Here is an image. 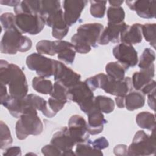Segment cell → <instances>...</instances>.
<instances>
[{
	"instance_id": "cell-1",
	"label": "cell",
	"mask_w": 156,
	"mask_h": 156,
	"mask_svg": "<svg viewBox=\"0 0 156 156\" xmlns=\"http://www.w3.org/2000/svg\"><path fill=\"white\" fill-rule=\"evenodd\" d=\"M0 84L8 85L9 94L13 98H23L27 95L28 85L23 70L4 60L0 62Z\"/></svg>"
},
{
	"instance_id": "cell-2",
	"label": "cell",
	"mask_w": 156,
	"mask_h": 156,
	"mask_svg": "<svg viewBox=\"0 0 156 156\" xmlns=\"http://www.w3.org/2000/svg\"><path fill=\"white\" fill-rule=\"evenodd\" d=\"M32 46L31 40L13 27L5 30L0 43L1 52L15 54L17 52H24L30 50Z\"/></svg>"
},
{
	"instance_id": "cell-3",
	"label": "cell",
	"mask_w": 156,
	"mask_h": 156,
	"mask_svg": "<svg viewBox=\"0 0 156 156\" xmlns=\"http://www.w3.org/2000/svg\"><path fill=\"white\" fill-rule=\"evenodd\" d=\"M43 125L37 114V110L28 107L16 123L15 131L18 140L26 139L29 135H38L41 133Z\"/></svg>"
},
{
	"instance_id": "cell-4",
	"label": "cell",
	"mask_w": 156,
	"mask_h": 156,
	"mask_svg": "<svg viewBox=\"0 0 156 156\" xmlns=\"http://www.w3.org/2000/svg\"><path fill=\"white\" fill-rule=\"evenodd\" d=\"M68 99L77 103L80 110L87 114L94 107V93L86 82H79L68 89Z\"/></svg>"
},
{
	"instance_id": "cell-5",
	"label": "cell",
	"mask_w": 156,
	"mask_h": 156,
	"mask_svg": "<svg viewBox=\"0 0 156 156\" xmlns=\"http://www.w3.org/2000/svg\"><path fill=\"white\" fill-rule=\"evenodd\" d=\"M151 135L144 130H138L135 133L132 143L127 149V155L143 156L154 155L156 151L155 130Z\"/></svg>"
},
{
	"instance_id": "cell-6",
	"label": "cell",
	"mask_w": 156,
	"mask_h": 156,
	"mask_svg": "<svg viewBox=\"0 0 156 156\" xmlns=\"http://www.w3.org/2000/svg\"><path fill=\"white\" fill-rule=\"evenodd\" d=\"M95 76L98 88L104 90L108 94L116 96H124L132 90V79L130 77H125L121 80H116L104 73H99Z\"/></svg>"
},
{
	"instance_id": "cell-7",
	"label": "cell",
	"mask_w": 156,
	"mask_h": 156,
	"mask_svg": "<svg viewBox=\"0 0 156 156\" xmlns=\"http://www.w3.org/2000/svg\"><path fill=\"white\" fill-rule=\"evenodd\" d=\"M45 24L44 20L40 14L22 12L15 13V26L22 34L37 35Z\"/></svg>"
},
{
	"instance_id": "cell-8",
	"label": "cell",
	"mask_w": 156,
	"mask_h": 156,
	"mask_svg": "<svg viewBox=\"0 0 156 156\" xmlns=\"http://www.w3.org/2000/svg\"><path fill=\"white\" fill-rule=\"evenodd\" d=\"M26 63L28 68L35 71L38 76L49 77L54 74L56 60L38 53H32L27 57Z\"/></svg>"
},
{
	"instance_id": "cell-9",
	"label": "cell",
	"mask_w": 156,
	"mask_h": 156,
	"mask_svg": "<svg viewBox=\"0 0 156 156\" xmlns=\"http://www.w3.org/2000/svg\"><path fill=\"white\" fill-rule=\"evenodd\" d=\"M113 54L126 70L135 66L138 62L137 51L129 44L121 43L117 44L113 49Z\"/></svg>"
},
{
	"instance_id": "cell-10",
	"label": "cell",
	"mask_w": 156,
	"mask_h": 156,
	"mask_svg": "<svg viewBox=\"0 0 156 156\" xmlns=\"http://www.w3.org/2000/svg\"><path fill=\"white\" fill-rule=\"evenodd\" d=\"M68 130L76 144L83 143L89 139L90 133L87 129V122L80 115H74L68 121Z\"/></svg>"
},
{
	"instance_id": "cell-11",
	"label": "cell",
	"mask_w": 156,
	"mask_h": 156,
	"mask_svg": "<svg viewBox=\"0 0 156 156\" xmlns=\"http://www.w3.org/2000/svg\"><path fill=\"white\" fill-rule=\"evenodd\" d=\"M55 82H58L68 89L80 80L81 76L67 67L64 63L56 60L55 69L54 74Z\"/></svg>"
},
{
	"instance_id": "cell-12",
	"label": "cell",
	"mask_w": 156,
	"mask_h": 156,
	"mask_svg": "<svg viewBox=\"0 0 156 156\" xmlns=\"http://www.w3.org/2000/svg\"><path fill=\"white\" fill-rule=\"evenodd\" d=\"M51 143L62 152V155H76L73 151L76 143L71 138L67 127H63L56 132L51 138Z\"/></svg>"
},
{
	"instance_id": "cell-13",
	"label": "cell",
	"mask_w": 156,
	"mask_h": 156,
	"mask_svg": "<svg viewBox=\"0 0 156 156\" xmlns=\"http://www.w3.org/2000/svg\"><path fill=\"white\" fill-rule=\"evenodd\" d=\"M104 30V26L98 23H87L80 25L77 29V34L87 42L91 47L98 46L99 40Z\"/></svg>"
},
{
	"instance_id": "cell-14",
	"label": "cell",
	"mask_w": 156,
	"mask_h": 156,
	"mask_svg": "<svg viewBox=\"0 0 156 156\" xmlns=\"http://www.w3.org/2000/svg\"><path fill=\"white\" fill-rule=\"evenodd\" d=\"M87 3L86 0H65L63 2L64 20L68 26L77 21Z\"/></svg>"
},
{
	"instance_id": "cell-15",
	"label": "cell",
	"mask_w": 156,
	"mask_h": 156,
	"mask_svg": "<svg viewBox=\"0 0 156 156\" xmlns=\"http://www.w3.org/2000/svg\"><path fill=\"white\" fill-rule=\"evenodd\" d=\"M44 21L47 26L52 27V35L55 38L63 39L69 31V26L64 20L63 12L62 9L47 17Z\"/></svg>"
},
{
	"instance_id": "cell-16",
	"label": "cell",
	"mask_w": 156,
	"mask_h": 156,
	"mask_svg": "<svg viewBox=\"0 0 156 156\" xmlns=\"http://www.w3.org/2000/svg\"><path fill=\"white\" fill-rule=\"evenodd\" d=\"M127 26L124 21L118 24L108 23L107 26L102 32L99 40V44L106 45L110 42L118 43L120 41L121 34Z\"/></svg>"
},
{
	"instance_id": "cell-17",
	"label": "cell",
	"mask_w": 156,
	"mask_h": 156,
	"mask_svg": "<svg viewBox=\"0 0 156 156\" xmlns=\"http://www.w3.org/2000/svg\"><path fill=\"white\" fill-rule=\"evenodd\" d=\"M126 3L141 18L150 19L155 17L156 1H126Z\"/></svg>"
},
{
	"instance_id": "cell-18",
	"label": "cell",
	"mask_w": 156,
	"mask_h": 156,
	"mask_svg": "<svg viewBox=\"0 0 156 156\" xmlns=\"http://www.w3.org/2000/svg\"><path fill=\"white\" fill-rule=\"evenodd\" d=\"M1 104L9 110L12 116L16 118H20L28 107H32L29 104L26 96L23 98H13L10 94L4 100L1 101Z\"/></svg>"
},
{
	"instance_id": "cell-19",
	"label": "cell",
	"mask_w": 156,
	"mask_h": 156,
	"mask_svg": "<svg viewBox=\"0 0 156 156\" xmlns=\"http://www.w3.org/2000/svg\"><path fill=\"white\" fill-rule=\"evenodd\" d=\"M87 115L88 116L87 129L90 135H95L101 133L104 124L107 122L102 112L95 107Z\"/></svg>"
},
{
	"instance_id": "cell-20",
	"label": "cell",
	"mask_w": 156,
	"mask_h": 156,
	"mask_svg": "<svg viewBox=\"0 0 156 156\" xmlns=\"http://www.w3.org/2000/svg\"><path fill=\"white\" fill-rule=\"evenodd\" d=\"M54 46L55 54H57V57L59 60L68 64L73 63L76 51L71 43L58 40L54 41Z\"/></svg>"
},
{
	"instance_id": "cell-21",
	"label": "cell",
	"mask_w": 156,
	"mask_h": 156,
	"mask_svg": "<svg viewBox=\"0 0 156 156\" xmlns=\"http://www.w3.org/2000/svg\"><path fill=\"white\" fill-rule=\"evenodd\" d=\"M120 41L121 43L131 45L141 43L142 41L141 24L135 23L132 26L127 25L121 34Z\"/></svg>"
},
{
	"instance_id": "cell-22",
	"label": "cell",
	"mask_w": 156,
	"mask_h": 156,
	"mask_svg": "<svg viewBox=\"0 0 156 156\" xmlns=\"http://www.w3.org/2000/svg\"><path fill=\"white\" fill-rule=\"evenodd\" d=\"M154 76L155 65L149 69L134 73L131 79L133 88L137 91H140L146 84L152 79Z\"/></svg>"
},
{
	"instance_id": "cell-23",
	"label": "cell",
	"mask_w": 156,
	"mask_h": 156,
	"mask_svg": "<svg viewBox=\"0 0 156 156\" xmlns=\"http://www.w3.org/2000/svg\"><path fill=\"white\" fill-rule=\"evenodd\" d=\"M145 100V94L142 92L131 91L124 96V107L129 111H133L143 107Z\"/></svg>"
},
{
	"instance_id": "cell-24",
	"label": "cell",
	"mask_w": 156,
	"mask_h": 156,
	"mask_svg": "<svg viewBox=\"0 0 156 156\" xmlns=\"http://www.w3.org/2000/svg\"><path fill=\"white\" fill-rule=\"evenodd\" d=\"M136 122L140 127L152 131L155 128V115L149 112H140L136 116Z\"/></svg>"
},
{
	"instance_id": "cell-25",
	"label": "cell",
	"mask_w": 156,
	"mask_h": 156,
	"mask_svg": "<svg viewBox=\"0 0 156 156\" xmlns=\"http://www.w3.org/2000/svg\"><path fill=\"white\" fill-rule=\"evenodd\" d=\"M107 75L116 80H121L125 77L126 69L118 62H111L105 66Z\"/></svg>"
},
{
	"instance_id": "cell-26",
	"label": "cell",
	"mask_w": 156,
	"mask_h": 156,
	"mask_svg": "<svg viewBox=\"0 0 156 156\" xmlns=\"http://www.w3.org/2000/svg\"><path fill=\"white\" fill-rule=\"evenodd\" d=\"M32 85L34 90L43 94H51L54 87L50 80L40 76L33 78Z\"/></svg>"
},
{
	"instance_id": "cell-27",
	"label": "cell",
	"mask_w": 156,
	"mask_h": 156,
	"mask_svg": "<svg viewBox=\"0 0 156 156\" xmlns=\"http://www.w3.org/2000/svg\"><path fill=\"white\" fill-rule=\"evenodd\" d=\"M61 9L60 1L43 0L40 1V15L45 20L49 16Z\"/></svg>"
},
{
	"instance_id": "cell-28",
	"label": "cell",
	"mask_w": 156,
	"mask_h": 156,
	"mask_svg": "<svg viewBox=\"0 0 156 156\" xmlns=\"http://www.w3.org/2000/svg\"><path fill=\"white\" fill-rule=\"evenodd\" d=\"M94 103L96 108L102 113H110L115 109L113 100L105 96L99 95L94 97Z\"/></svg>"
},
{
	"instance_id": "cell-29",
	"label": "cell",
	"mask_w": 156,
	"mask_h": 156,
	"mask_svg": "<svg viewBox=\"0 0 156 156\" xmlns=\"http://www.w3.org/2000/svg\"><path fill=\"white\" fill-rule=\"evenodd\" d=\"M155 59V51L151 48H146L144 49L142 54L140 57L138 66L140 70H144L154 66Z\"/></svg>"
},
{
	"instance_id": "cell-30",
	"label": "cell",
	"mask_w": 156,
	"mask_h": 156,
	"mask_svg": "<svg viewBox=\"0 0 156 156\" xmlns=\"http://www.w3.org/2000/svg\"><path fill=\"white\" fill-rule=\"evenodd\" d=\"M75 154L76 155H103L101 150L94 149L92 146L91 141L89 140L77 144Z\"/></svg>"
},
{
	"instance_id": "cell-31",
	"label": "cell",
	"mask_w": 156,
	"mask_h": 156,
	"mask_svg": "<svg viewBox=\"0 0 156 156\" xmlns=\"http://www.w3.org/2000/svg\"><path fill=\"white\" fill-rule=\"evenodd\" d=\"M107 16L108 23L118 24L124 21L125 18V12L123 8L121 6H110L107 10Z\"/></svg>"
},
{
	"instance_id": "cell-32",
	"label": "cell",
	"mask_w": 156,
	"mask_h": 156,
	"mask_svg": "<svg viewBox=\"0 0 156 156\" xmlns=\"http://www.w3.org/2000/svg\"><path fill=\"white\" fill-rule=\"evenodd\" d=\"M142 35L146 41H148L151 46L155 48V35H156V24L146 23L141 25Z\"/></svg>"
},
{
	"instance_id": "cell-33",
	"label": "cell",
	"mask_w": 156,
	"mask_h": 156,
	"mask_svg": "<svg viewBox=\"0 0 156 156\" xmlns=\"http://www.w3.org/2000/svg\"><path fill=\"white\" fill-rule=\"evenodd\" d=\"M1 137L0 148L2 150L6 149L10 146L13 142L10 130L9 127L2 121H1Z\"/></svg>"
},
{
	"instance_id": "cell-34",
	"label": "cell",
	"mask_w": 156,
	"mask_h": 156,
	"mask_svg": "<svg viewBox=\"0 0 156 156\" xmlns=\"http://www.w3.org/2000/svg\"><path fill=\"white\" fill-rule=\"evenodd\" d=\"M71 41L75 49V51L78 53L87 54L91 51V46L77 33L71 37Z\"/></svg>"
},
{
	"instance_id": "cell-35",
	"label": "cell",
	"mask_w": 156,
	"mask_h": 156,
	"mask_svg": "<svg viewBox=\"0 0 156 156\" xmlns=\"http://www.w3.org/2000/svg\"><path fill=\"white\" fill-rule=\"evenodd\" d=\"M29 104L42 112L43 115L46 112L47 109V102L43 98L34 94H29L26 96Z\"/></svg>"
},
{
	"instance_id": "cell-36",
	"label": "cell",
	"mask_w": 156,
	"mask_h": 156,
	"mask_svg": "<svg viewBox=\"0 0 156 156\" xmlns=\"http://www.w3.org/2000/svg\"><path fill=\"white\" fill-rule=\"evenodd\" d=\"M90 13L94 18H101L104 17L106 10L107 1H90Z\"/></svg>"
},
{
	"instance_id": "cell-37",
	"label": "cell",
	"mask_w": 156,
	"mask_h": 156,
	"mask_svg": "<svg viewBox=\"0 0 156 156\" xmlns=\"http://www.w3.org/2000/svg\"><path fill=\"white\" fill-rule=\"evenodd\" d=\"M52 97L65 103L68 101V88L58 82H55L53 90L50 94Z\"/></svg>"
},
{
	"instance_id": "cell-38",
	"label": "cell",
	"mask_w": 156,
	"mask_h": 156,
	"mask_svg": "<svg viewBox=\"0 0 156 156\" xmlns=\"http://www.w3.org/2000/svg\"><path fill=\"white\" fill-rule=\"evenodd\" d=\"M36 49L38 54H46L53 56L55 54L54 46V41L46 40H40L36 44Z\"/></svg>"
},
{
	"instance_id": "cell-39",
	"label": "cell",
	"mask_w": 156,
	"mask_h": 156,
	"mask_svg": "<svg viewBox=\"0 0 156 156\" xmlns=\"http://www.w3.org/2000/svg\"><path fill=\"white\" fill-rule=\"evenodd\" d=\"M0 21L2 28L5 30L16 27L15 26V15L12 13L6 12L1 15Z\"/></svg>"
},
{
	"instance_id": "cell-40",
	"label": "cell",
	"mask_w": 156,
	"mask_h": 156,
	"mask_svg": "<svg viewBox=\"0 0 156 156\" xmlns=\"http://www.w3.org/2000/svg\"><path fill=\"white\" fill-rule=\"evenodd\" d=\"M41 152L44 155L46 156L62 155V152L51 143L50 144H47L43 146L41 148Z\"/></svg>"
},
{
	"instance_id": "cell-41",
	"label": "cell",
	"mask_w": 156,
	"mask_h": 156,
	"mask_svg": "<svg viewBox=\"0 0 156 156\" xmlns=\"http://www.w3.org/2000/svg\"><path fill=\"white\" fill-rule=\"evenodd\" d=\"M91 144L94 149L101 150V151L102 149L108 147L109 145V143L108 140L104 136H101L100 138H98L94 140L93 141H91Z\"/></svg>"
},
{
	"instance_id": "cell-42",
	"label": "cell",
	"mask_w": 156,
	"mask_h": 156,
	"mask_svg": "<svg viewBox=\"0 0 156 156\" xmlns=\"http://www.w3.org/2000/svg\"><path fill=\"white\" fill-rule=\"evenodd\" d=\"M155 81L152 79L141 88L140 91L142 92L144 94H148L155 90Z\"/></svg>"
},
{
	"instance_id": "cell-43",
	"label": "cell",
	"mask_w": 156,
	"mask_h": 156,
	"mask_svg": "<svg viewBox=\"0 0 156 156\" xmlns=\"http://www.w3.org/2000/svg\"><path fill=\"white\" fill-rule=\"evenodd\" d=\"M4 156H18L21 155V148L19 146H13L9 147L6 149L5 152L3 153Z\"/></svg>"
},
{
	"instance_id": "cell-44",
	"label": "cell",
	"mask_w": 156,
	"mask_h": 156,
	"mask_svg": "<svg viewBox=\"0 0 156 156\" xmlns=\"http://www.w3.org/2000/svg\"><path fill=\"white\" fill-rule=\"evenodd\" d=\"M113 152L116 155H127V147L125 144H118L113 149Z\"/></svg>"
},
{
	"instance_id": "cell-45",
	"label": "cell",
	"mask_w": 156,
	"mask_h": 156,
	"mask_svg": "<svg viewBox=\"0 0 156 156\" xmlns=\"http://www.w3.org/2000/svg\"><path fill=\"white\" fill-rule=\"evenodd\" d=\"M147 104L152 110H155V90L147 94Z\"/></svg>"
},
{
	"instance_id": "cell-46",
	"label": "cell",
	"mask_w": 156,
	"mask_h": 156,
	"mask_svg": "<svg viewBox=\"0 0 156 156\" xmlns=\"http://www.w3.org/2000/svg\"><path fill=\"white\" fill-rule=\"evenodd\" d=\"M0 3L1 4L6 5L8 6H13L15 7L17 6L18 5H19L21 3V1H13V0H12V1L1 0V1H0Z\"/></svg>"
},
{
	"instance_id": "cell-47",
	"label": "cell",
	"mask_w": 156,
	"mask_h": 156,
	"mask_svg": "<svg viewBox=\"0 0 156 156\" xmlns=\"http://www.w3.org/2000/svg\"><path fill=\"white\" fill-rule=\"evenodd\" d=\"M124 96H116L115 98L116 104L119 108H124Z\"/></svg>"
},
{
	"instance_id": "cell-48",
	"label": "cell",
	"mask_w": 156,
	"mask_h": 156,
	"mask_svg": "<svg viewBox=\"0 0 156 156\" xmlns=\"http://www.w3.org/2000/svg\"><path fill=\"white\" fill-rule=\"evenodd\" d=\"M123 1H109L108 2L110 4V6L113 7H119L123 3Z\"/></svg>"
}]
</instances>
